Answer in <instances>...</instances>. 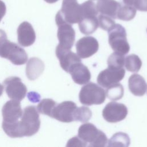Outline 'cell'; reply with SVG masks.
I'll return each instance as SVG.
<instances>
[{
	"label": "cell",
	"mask_w": 147,
	"mask_h": 147,
	"mask_svg": "<svg viewBox=\"0 0 147 147\" xmlns=\"http://www.w3.org/2000/svg\"><path fill=\"white\" fill-rule=\"evenodd\" d=\"M41 122L37 108L34 106L26 107L21 120L14 123L2 122V127L5 133L11 138L30 137L37 133Z\"/></svg>",
	"instance_id": "1"
},
{
	"label": "cell",
	"mask_w": 147,
	"mask_h": 147,
	"mask_svg": "<svg viewBox=\"0 0 147 147\" xmlns=\"http://www.w3.org/2000/svg\"><path fill=\"white\" fill-rule=\"evenodd\" d=\"M83 17L81 5L77 0H63L61 9L56 14L55 21L58 26L63 23H78Z\"/></svg>",
	"instance_id": "2"
},
{
	"label": "cell",
	"mask_w": 147,
	"mask_h": 147,
	"mask_svg": "<svg viewBox=\"0 0 147 147\" xmlns=\"http://www.w3.org/2000/svg\"><path fill=\"white\" fill-rule=\"evenodd\" d=\"M78 137L87 144L88 143V146H105L108 142L105 134L91 123H84L79 127Z\"/></svg>",
	"instance_id": "3"
},
{
	"label": "cell",
	"mask_w": 147,
	"mask_h": 147,
	"mask_svg": "<svg viewBox=\"0 0 147 147\" xmlns=\"http://www.w3.org/2000/svg\"><path fill=\"white\" fill-rule=\"evenodd\" d=\"M79 98L80 102L84 105H100L105 100L106 92L98 84L90 82L82 87Z\"/></svg>",
	"instance_id": "4"
},
{
	"label": "cell",
	"mask_w": 147,
	"mask_h": 147,
	"mask_svg": "<svg viewBox=\"0 0 147 147\" xmlns=\"http://www.w3.org/2000/svg\"><path fill=\"white\" fill-rule=\"evenodd\" d=\"M0 57L9 60L15 65H22L28 60L25 51L7 39L0 43Z\"/></svg>",
	"instance_id": "5"
},
{
	"label": "cell",
	"mask_w": 147,
	"mask_h": 147,
	"mask_svg": "<svg viewBox=\"0 0 147 147\" xmlns=\"http://www.w3.org/2000/svg\"><path fill=\"white\" fill-rule=\"evenodd\" d=\"M109 43L115 51L123 55L127 54L130 46L126 38L125 29L120 24H115L109 31Z\"/></svg>",
	"instance_id": "6"
},
{
	"label": "cell",
	"mask_w": 147,
	"mask_h": 147,
	"mask_svg": "<svg viewBox=\"0 0 147 147\" xmlns=\"http://www.w3.org/2000/svg\"><path fill=\"white\" fill-rule=\"evenodd\" d=\"M3 85L7 95L11 99L21 101L26 96L27 88L18 77L6 78L3 82Z\"/></svg>",
	"instance_id": "7"
},
{
	"label": "cell",
	"mask_w": 147,
	"mask_h": 147,
	"mask_svg": "<svg viewBox=\"0 0 147 147\" xmlns=\"http://www.w3.org/2000/svg\"><path fill=\"white\" fill-rule=\"evenodd\" d=\"M127 112V109L124 104L111 102L103 109L102 115L108 122L115 123L123 120L126 117Z\"/></svg>",
	"instance_id": "8"
},
{
	"label": "cell",
	"mask_w": 147,
	"mask_h": 147,
	"mask_svg": "<svg viewBox=\"0 0 147 147\" xmlns=\"http://www.w3.org/2000/svg\"><path fill=\"white\" fill-rule=\"evenodd\" d=\"M76 108L77 106L74 102L64 101L55 106L51 117L62 122H71L74 121V113Z\"/></svg>",
	"instance_id": "9"
},
{
	"label": "cell",
	"mask_w": 147,
	"mask_h": 147,
	"mask_svg": "<svg viewBox=\"0 0 147 147\" xmlns=\"http://www.w3.org/2000/svg\"><path fill=\"white\" fill-rule=\"evenodd\" d=\"M125 70L123 68L109 67L102 71L97 77L98 83L105 88H107L119 83L125 76Z\"/></svg>",
	"instance_id": "10"
},
{
	"label": "cell",
	"mask_w": 147,
	"mask_h": 147,
	"mask_svg": "<svg viewBox=\"0 0 147 147\" xmlns=\"http://www.w3.org/2000/svg\"><path fill=\"white\" fill-rule=\"evenodd\" d=\"M77 55L82 59H86L94 55L99 49L97 40L92 36H86L76 43Z\"/></svg>",
	"instance_id": "11"
},
{
	"label": "cell",
	"mask_w": 147,
	"mask_h": 147,
	"mask_svg": "<svg viewBox=\"0 0 147 147\" xmlns=\"http://www.w3.org/2000/svg\"><path fill=\"white\" fill-rule=\"evenodd\" d=\"M20 102L11 99L5 103L2 109L3 122L14 123L21 117L23 111Z\"/></svg>",
	"instance_id": "12"
},
{
	"label": "cell",
	"mask_w": 147,
	"mask_h": 147,
	"mask_svg": "<svg viewBox=\"0 0 147 147\" xmlns=\"http://www.w3.org/2000/svg\"><path fill=\"white\" fill-rule=\"evenodd\" d=\"M57 38L59 47L67 49H71L74 44L75 32L69 24L63 23L58 25Z\"/></svg>",
	"instance_id": "13"
},
{
	"label": "cell",
	"mask_w": 147,
	"mask_h": 147,
	"mask_svg": "<svg viewBox=\"0 0 147 147\" xmlns=\"http://www.w3.org/2000/svg\"><path fill=\"white\" fill-rule=\"evenodd\" d=\"M56 55L59 59L61 67L69 72L71 67L75 63L81 62L80 57L70 49H64L59 45L56 48Z\"/></svg>",
	"instance_id": "14"
},
{
	"label": "cell",
	"mask_w": 147,
	"mask_h": 147,
	"mask_svg": "<svg viewBox=\"0 0 147 147\" xmlns=\"http://www.w3.org/2000/svg\"><path fill=\"white\" fill-rule=\"evenodd\" d=\"M18 42L26 47L32 45L36 40V33L32 25L26 21L22 22L17 29Z\"/></svg>",
	"instance_id": "15"
},
{
	"label": "cell",
	"mask_w": 147,
	"mask_h": 147,
	"mask_svg": "<svg viewBox=\"0 0 147 147\" xmlns=\"http://www.w3.org/2000/svg\"><path fill=\"white\" fill-rule=\"evenodd\" d=\"M98 13L117 18V13L121 3L115 0H91Z\"/></svg>",
	"instance_id": "16"
},
{
	"label": "cell",
	"mask_w": 147,
	"mask_h": 147,
	"mask_svg": "<svg viewBox=\"0 0 147 147\" xmlns=\"http://www.w3.org/2000/svg\"><path fill=\"white\" fill-rule=\"evenodd\" d=\"M75 83L78 84H85L89 82L91 74L88 68L81 62L74 64L70 68L69 72Z\"/></svg>",
	"instance_id": "17"
},
{
	"label": "cell",
	"mask_w": 147,
	"mask_h": 147,
	"mask_svg": "<svg viewBox=\"0 0 147 147\" xmlns=\"http://www.w3.org/2000/svg\"><path fill=\"white\" fill-rule=\"evenodd\" d=\"M129 88L135 96H143L147 90V83L144 78L138 74H133L129 77Z\"/></svg>",
	"instance_id": "18"
},
{
	"label": "cell",
	"mask_w": 147,
	"mask_h": 147,
	"mask_svg": "<svg viewBox=\"0 0 147 147\" xmlns=\"http://www.w3.org/2000/svg\"><path fill=\"white\" fill-rule=\"evenodd\" d=\"M44 70V63L37 57L30 58L26 66V75L30 80L37 79Z\"/></svg>",
	"instance_id": "19"
},
{
	"label": "cell",
	"mask_w": 147,
	"mask_h": 147,
	"mask_svg": "<svg viewBox=\"0 0 147 147\" xmlns=\"http://www.w3.org/2000/svg\"><path fill=\"white\" fill-rule=\"evenodd\" d=\"M97 16L85 15L78 22L80 32L84 34L93 33L99 26V22Z\"/></svg>",
	"instance_id": "20"
},
{
	"label": "cell",
	"mask_w": 147,
	"mask_h": 147,
	"mask_svg": "<svg viewBox=\"0 0 147 147\" xmlns=\"http://www.w3.org/2000/svg\"><path fill=\"white\" fill-rule=\"evenodd\" d=\"M136 9L133 5L120 4L117 13V18L122 21H130L136 14Z\"/></svg>",
	"instance_id": "21"
},
{
	"label": "cell",
	"mask_w": 147,
	"mask_h": 147,
	"mask_svg": "<svg viewBox=\"0 0 147 147\" xmlns=\"http://www.w3.org/2000/svg\"><path fill=\"white\" fill-rule=\"evenodd\" d=\"M129 136L123 132L114 134L109 141V146H128L130 144Z\"/></svg>",
	"instance_id": "22"
},
{
	"label": "cell",
	"mask_w": 147,
	"mask_h": 147,
	"mask_svg": "<svg viewBox=\"0 0 147 147\" xmlns=\"http://www.w3.org/2000/svg\"><path fill=\"white\" fill-rule=\"evenodd\" d=\"M124 65L127 71L132 72H137L142 66V61L137 55L131 54L125 58Z\"/></svg>",
	"instance_id": "23"
},
{
	"label": "cell",
	"mask_w": 147,
	"mask_h": 147,
	"mask_svg": "<svg viewBox=\"0 0 147 147\" xmlns=\"http://www.w3.org/2000/svg\"><path fill=\"white\" fill-rule=\"evenodd\" d=\"M106 95L111 100H119L122 98L124 93V89L120 83H117L107 88L106 90Z\"/></svg>",
	"instance_id": "24"
},
{
	"label": "cell",
	"mask_w": 147,
	"mask_h": 147,
	"mask_svg": "<svg viewBox=\"0 0 147 147\" xmlns=\"http://www.w3.org/2000/svg\"><path fill=\"white\" fill-rule=\"evenodd\" d=\"M56 105L57 103L52 99H44L38 104L37 109L40 113L51 117L52 111Z\"/></svg>",
	"instance_id": "25"
},
{
	"label": "cell",
	"mask_w": 147,
	"mask_h": 147,
	"mask_svg": "<svg viewBox=\"0 0 147 147\" xmlns=\"http://www.w3.org/2000/svg\"><path fill=\"white\" fill-rule=\"evenodd\" d=\"M92 117L91 110L86 106H82L76 109L74 113V121L81 122H87Z\"/></svg>",
	"instance_id": "26"
},
{
	"label": "cell",
	"mask_w": 147,
	"mask_h": 147,
	"mask_svg": "<svg viewBox=\"0 0 147 147\" xmlns=\"http://www.w3.org/2000/svg\"><path fill=\"white\" fill-rule=\"evenodd\" d=\"M124 63V55L117 52L111 54L107 59V64L109 67L117 68H123Z\"/></svg>",
	"instance_id": "27"
},
{
	"label": "cell",
	"mask_w": 147,
	"mask_h": 147,
	"mask_svg": "<svg viewBox=\"0 0 147 147\" xmlns=\"http://www.w3.org/2000/svg\"><path fill=\"white\" fill-rule=\"evenodd\" d=\"M98 19L99 26L105 30L109 31L115 24L114 19L107 16L99 14Z\"/></svg>",
	"instance_id": "28"
},
{
	"label": "cell",
	"mask_w": 147,
	"mask_h": 147,
	"mask_svg": "<svg viewBox=\"0 0 147 147\" xmlns=\"http://www.w3.org/2000/svg\"><path fill=\"white\" fill-rule=\"evenodd\" d=\"M67 146H86L87 144L79 137H74L67 142Z\"/></svg>",
	"instance_id": "29"
},
{
	"label": "cell",
	"mask_w": 147,
	"mask_h": 147,
	"mask_svg": "<svg viewBox=\"0 0 147 147\" xmlns=\"http://www.w3.org/2000/svg\"><path fill=\"white\" fill-rule=\"evenodd\" d=\"M133 6L141 11H147V0H135Z\"/></svg>",
	"instance_id": "30"
},
{
	"label": "cell",
	"mask_w": 147,
	"mask_h": 147,
	"mask_svg": "<svg viewBox=\"0 0 147 147\" xmlns=\"http://www.w3.org/2000/svg\"><path fill=\"white\" fill-rule=\"evenodd\" d=\"M6 11V7L5 3L0 0V22L5 16Z\"/></svg>",
	"instance_id": "31"
},
{
	"label": "cell",
	"mask_w": 147,
	"mask_h": 147,
	"mask_svg": "<svg viewBox=\"0 0 147 147\" xmlns=\"http://www.w3.org/2000/svg\"><path fill=\"white\" fill-rule=\"evenodd\" d=\"M6 39H7L6 33L4 30L0 29V43Z\"/></svg>",
	"instance_id": "32"
},
{
	"label": "cell",
	"mask_w": 147,
	"mask_h": 147,
	"mask_svg": "<svg viewBox=\"0 0 147 147\" xmlns=\"http://www.w3.org/2000/svg\"><path fill=\"white\" fill-rule=\"evenodd\" d=\"M124 4L129 5H133L135 0H122Z\"/></svg>",
	"instance_id": "33"
},
{
	"label": "cell",
	"mask_w": 147,
	"mask_h": 147,
	"mask_svg": "<svg viewBox=\"0 0 147 147\" xmlns=\"http://www.w3.org/2000/svg\"><path fill=\"white\" fill-rule=\"evenodd\" d=\"M44 1L48 3H55L57 1H58L59 0H44Z\"/></svg>",
	"instance_id": "34"
},
{
	"label": "cell",
	"mask_w": 147,
	"mask_h": 147,
	"mask_svg": "<svg viewBox=\"0 0 147 147\" xmlns=\"http://www.w3.org/2000/svg\"><path fill=\"white\" fill-rule=\"evenodd\" d=\"M3 91V86L0 84V96L2 95Z\"/></svg>",
	"instance_id": "35"
},
{
	"label": "cell",
	"mask_w": 147,
	"mask_h": 147,
	"mask_svg": "<svg viewBox=\"0 0 147 147\" xmlns=\"http://www.w3.org/2000/svg\"><path fill=\"white\" fill-rule=\"evenodd\" d=\"M146 31H147V29H146Z\"/></svg>",
	"instance_id": "36"
}]
</instances>
